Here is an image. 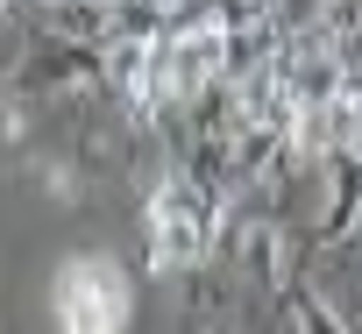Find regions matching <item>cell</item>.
Masks as SVG:
<instances>
[{
	"label": "cell",
	"mask_w": 362,
	"mask_h": 334,
	"mask_svg": "<svg viewBox=\"0 0 362 334\" xmlns=\"http://www.w3.org/2000/svg\"><path fill=\"white\" fill-rule=\"evenodd\" d=\"M221 50H228V29H221V22L177 29V36L156 50V100H199V86L214 79Z\"/></svg>",
	"instance_id": "cell-3"
},
{
	"label": "cell",
	"mask_w": 362,
	"mask_h": 334,
	"mask_svg": "<svg viewBox=\"0 0 362 334\" xmlns=\"http://www.w3.org/2000/svg\"><path fill=\"white\" fill-rule=\"evenodd\" d=\"M206 249V207L185 178H163L156 200H149V256L156 270H185L192 256Z\"/></svg>",
	"instance_id": "cell-2"
},
{
	"label": "cell",
	"mask_w": 362,
	"mask_h": 334,
	"mask_svg": "<svg viewBox=\"0 0 362 334\" xmlns=\"http://www.w3.org/2000/svg\"><path fill=\"white\" fill-rule=\"evenodd\" d=\"M149 8H177V0H149Z\"/></svg>",
	"instance_id": "cell-5"
},
{
	"label": "cell",
	"mask_w": 362,
	"mask_h": 334,
	"mask_svg": "<svg viewBox=\"0 0 362 334\" xmlns=\"http://www.w3.org/2000/svg\"><path fill=\"white\" fill-rule=\"evenodd\" d=\"M291 313H298V334H341V320H334L313 292H298V299H291Z\"/></svg>",
	"instance_id": "cell-4"
},
{
	"label": "cell",
	"mask_w": 362,
	"mask_h": 334,
	"mask_svg": "<svg viewBox=\"0 0 362 334\" xmlns=\"http://www.w3.org/2000/svg\"><path fill=\"white\" fill-rule=\"evenodd\" d=\"M57 306V334H121L128 320V277L107 256H71L50 284Z\"/></svg>",
	"instance_id": "cell-1"
}]
</instances>
